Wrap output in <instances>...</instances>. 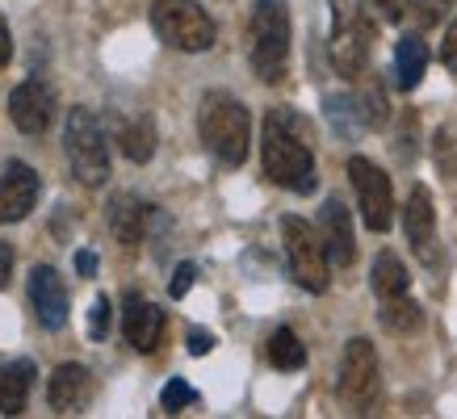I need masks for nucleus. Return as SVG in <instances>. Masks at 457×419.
<instances>
[{"instance_id":"nucleus-1","label":"nucleus","mask_w":457,"mask_h":419,"mask_svg":"<svg viewBox=\"0 0 457 419\" xmlns=\"http://www.w3.org/2000/svg\"><path fill=\"white\" fill-rule=\"evenodd\" d=\"M261 160L264 177L290 193H315V152H311V126L290 110V105H273L264 113V135H261Z\"/></svg>"},{"instance_id":"nucleus-2","label":"nucleus","mask_w":457,"mask_h":419,"mask_svg":"<svg viewBox=\"0 0 457 419\" xmlns=\"http://www.w3.org/2000/svg\"><path fill=\"white\" fill-rule=\"evenodd\" d=\"M378 38V17L374 0H332V38H328V55H332L336 76L361 80L374 55Z\"/></svg>"},{"instance_id":"nucleus-3","label":"nucleus","mask_w":457,"mask_h":419,"mask_svg":"<svg viewBox=\"0 0 457 419\" xmlns=\"http://www.w3.org/2000/svg\"><path fill=\"white\" fill-rule=\"evenodd\" d=\"M197 130L206 152L219 160L222 168H239L248 160V143H252V113L248 105L231 93H206L202 110H197Z\"/></svg>"},{"instance_id":"nucleus-4","label":"nucleus","mask_w":457,"mask_h":419,"mask_svg":"<svg viewBox=\"0 0 457 419\" xmlns=\"http://www.w3.org/2000/svg\"><path fill=\"white\" fill-rule=\"evenodd\" d=\"M248 63L256 71V80H286V68H290V4L286 0H256L252 4Z\"/></svg>"},{"instance_id":"nucleus-5","label":"nucleus","mask_w":457,"mask_h":419,"mask_svg":"<svg viewBox=\"0 0 457 419\" xmlns=\"http://www.w3.org/2000/svg\"><path fill=\"white\" fill-rule=\"evenodd\" d=\"M63 152H68V164L76 172V181L97 189L110 177V143H105V130H101L97 113L76 105L68 113V126H63Z\"/></svg>"},{"instance_id":"nucleus-6","label":"nucleus","mask_w":457,"mask_h":419,"mask_svg":"<svg viewBox=\"0 0 457 419\" xmlns=\"http://www.w3.org/2000/svg\"><path fill=\"white\" fill-rule=\"evenodd\" d=\"M281 243H286V260H290L294 281L303 285L306 293H323L328 290V273H332V256H328V243L315 226L298 218V214H286L281 218Z\"/></svg>"},{"instance_id":"nucleus-7","label":"nucleus","mask_w":457,"mask_h":419,"mask_svg":"<svg viewBox=\"0 0 457 419\" xmlns=\"http://www.w3.org/2000/svg\"><path fill=\"white\" fill-rule=\"evenodd\" d=\"M152 26L185 55H202L214 46V21L197 0H152Z\"/></svg>"},{"instance_id":"nucleus-8","label":"nucleus","mask_w":457,"mask_h":419,"mask_svg":"<svg viewBox=\"0 0 457 419\" xmlns=\"http://www.w3.org/2000/svg\"><path fill=\"white\" fill-rule=\"evenodd\" d=\"M336 394H340V403H345L353 415H370V407H374V398H378V352L365 335L348 340L345 357H340Z\"/></svg>"},{"instance_id":"nucleus-9","label":"nucleus","mask_w":457,"mask_h":419,"mask_svg":"<svg viewBox=\"0 0 457 419\" xmlns=\"http://www.w3.org/2000/svg\"><path fill=\"white\" fill-rule=\"evenodd\" d=\"M348 181L357 189V206H361V218L370 231H390L395 223V193H390V177L374 160H365V155H353L348 160Z\"/></svg>"},{"instance_id":"nucleus-10","label":"nucleus","mask_w":457,"mask_h":419,"mask_svg":"<svg viewBox=\"0 0 457 419\" xmlns=\"http://www.w3.org/2000/svg\"><path fill=\"white\" fill-rule=\"evenodd\" d=\"M9 113H13V126L21 135H46L51 122H55V93L46 80H26L13 88L9 97Z\"/></svg>"},{"instance_id":"nucleus-11","label":"nucleus","mask_w":457,"mask_h":419,"mask_svg":"<svg viewBox=\"0 0 457 419\" xmlns=\"http://www.w3.org/2000/svg\"><path fill=\"white\" fill-rule=\"evenodd\" d=\"M403 231H407V243H411V251H416L420 260L428 268H436V260H441V251H436V210H432V193L424 185H416L411 197H407Z\"/></svg>"},{"instance_id":"nucleus-12","label":"nucleus","mask_w":457,"mask_h":419,"mask_svg":"<svg viewBox=\"0 0 457 419\" xmlns=\"http://www.w3.org/2000/svg\"><path fill=\"white\" fill-rule=\"evenodd\" d=\"M42 193L38 172L21 160H9L0 172V223H21Z\"/></svg>"},{"instance_id":"nucleus-13","label":"nucleus","mask_w":457,"mask_h":419,"mask_svg":"<svg viewBox=\"0 0 457 419\" xmlns=\"http://www.w3.org/2000/svg\"><path fill=\"white\" fill-rule=\"evenodd\" d=\"M29 307L46 332H59L68 323V285L51 265H34L29 273Z\"/></svg>"},{"instance_id":"nucleus-14","label":"nucleus","mask_w":457,"mask_h":419,"mask_svg":"<svg viewBox=\"0 0 457 419\" xmlns=\"http://www.w3.org/2000/svg\"><path fill=\"white\" fill-rule=\"evenodd\" d=\"M93 374L84 369V365L68 361L59 365L55 374H51V382H46V403H51V411L55 415H80L84 407L93 403Z\"/></svg>"},{"instance_id":"nucleus-15","label":"nucleus","mask_w":457,"mask_h":419,"mask_svg":"<svg viewBox=\"0 0 457 419\" xmlns=\"http://www.w3.org/2000/svg\"><path fill=\"white\" fill-rule=\"evenodd\" d=\"M122 335L135 352H155L164 340V310L147 302L143 293H126L122 302Z\"/></svg>"},{"instance_id":"nucleus-16","label":"nucleus","mask_w":457,"mask_h":419,"mask_svg":"<svg viewBox=\"0 0 457 419\" xmlns=\"http://www.w3.org/2000/svg\"><path fill=\"white\" fill-rule=\"evenodd\" d=\"M319 235L328 243V256L332 265L348 268L357 260V235H353V218H348V206L340 197H328L323 210H319Z\"/></svg>"},{"instance_id":"nucleus-17","label":"nucleus","mask_w":457,"mask_h":419,"mask_svg":"<svg viewBox=\"0 0 457 419\" xmlns=\"http://www.w3.org/2000/svg\"><path fill=\"white\" fill-rule=\"evenodd\" d=\"M152 218H155V210L143 206L135 193H118L110 201V231L122 248H139L143 239H147V223Z\"/></svg>"},{"instance_id":"nucleus-18","label":"nucleus","mask_w":457,"mask_h":419,"mask_svg":"<svg viewBox=\"0 0 457 419\" xmlns=\"http://www.w3.org/2000/svg\"><path fill=\"white\" fill-rule=\"evenodd\" d=\"M34 390V365L29 361H9L0 365V415H21Z\"/></svg>"},{"instance_id":"nucleus-19","label":"nucleus","mask_w":457,"mask_h":419,"mask_svg":"<svg viewBox=\"0 0 457 419\" xmlns=\"http://www.w3.org/2000/svg\"><path fill=\"white\" fill-rule=\"evenodd\" d=\"M424 71H428V46L420 34H403L399 46H395V84H399L403 93H411L420 80H424Z\"/></svg>"},{"instance_id":"nucleus-20","label":"nucleus","mask_w":457,"mask_h":419,"mask_svg":"<svg viewBox=\"0 0 457 419\" xmlns=\"http://www.w3.org/2000/svg\"><path fill=\"white\" fill-rule=\"evenodd\" d=\"M118 147L130 164H147L155 155V126L152 118H122L118 122Z\"/></svg>"},{"instance_id":"nucleus-21","label":"nucleus","mask_w":457,"mask_h":419,"mask_svg":"<svg viewBox=\"0 0 457 419\" xmlns=\"http://www.w3.org/2000/svg\"><path fill=\"white\" fill-rule=\"evenodd\" d=\"M407 268H403V260L395 256V251H378L374 260V277H370V285H374L378 302H390V298H403L407 293Z\"/></svg>"},{"instance_id":"nucleus-22","label":"nucleus","mask_w":457,"mask_h":419,"mask_svg":"<svg viewBox=\"0 0 457 419\" xmlns=\"http://www.w3.org/2000/svg\"><path fill=\"white\" fill-rule=\"evenodd\" d=\"M378 319H382V327H386V332L411 335V332H420L424 315H420V307L411 302V293H403V298H390V302H382Z\"/></svg>"},{"instance_id":"nucleus-23","label":"nucleus","mask_w":457,"mask_h":419,"mask_svg":"<svg viewBox=\"0 0 457 419\" xmlns=\"http://www.w3.org/2000/svg\"><path fill=\"white\" fill-rule=\"evenodd\" d=\"M269 361H273V369H281V374H294V369H303V365H306L303 340H298L290 327H278V332L269 335Z\"/></svg>"},{"instance_id":"nucleus-24","label":"nucleus","mask_w":457,"mask_h":419,"mask_svg":"<svg viewBox=\"0 0 457 419\" xmlns=\"http://www.w3.org/2000/svg\"><path fill=\"white\" fill-rule=\"evenodd\" d=\"M323 113H328V122H332V130L340 139H357L361 130H365L357 97H328L323 101Z\"/></svg>"},{"instance_id":"nucleus-25","label":"nucleus","mask_w":457,"mask_h":419,"mask_svg":"<svg viewBox=\"0 0 457 419\" xmlns=\"http://www.w3.org/2000/svg\"><path fill=\"white\" fill-rule=\"evenodd\" d=\"M361 105V118H365V130H378V126H386L390 110H386V93H382V84H365V93L357 97Z\"/></svg>"},{"instance_id":"nucleus-26","label":"nucleus","mask_w":457,"mask_h":419,"mask_svg":"<svg viewBox=\"0 0 457 419\" xmlns=\"http://www.w3.org/2000/svg\"><path fill=\"white\" fill-rule=\"evenodd\" d=\"M432 155H436V168H441L449 181H457V130L441 126L436 139H432Z\"/></svg>"},{"instance_id":"nucleus-27","label":"nucleus","mask_w":457,"mask_h":419,"mask_svg":"<svg viewBox=\"0 0 457 419\" xmlns=\"http://www.w3.org/2000/svg\"><path fill=\"white\" fill-rule=\"evenodd\" d=\"M189 403H197V390L189 386V382L172 377V382L164 386V394H160V407H164V411H180V407H189Z\"/></svg>"},{"instance_id":"nucleus-28","label":"nucleus","mask_w":457,"mask_h":419,"mask_svg":"<svg viewBox=\"0 0 457 419\" xmlns=\"http://www.w3.org/2000/svg\"><path fill=\"white\" fill-rule=\"evenodd\" d=\"M110 319H113L110 298L97 293V298H93V310H88V335H93V340H105V335H110Z\"/></svg>"},{"instance_id":"nucleus-29","label":"nucleus","mask_w":457,"mask_h":419,"mask_svg":"<svg viewBox=\"0 0 457 419\" xmlns=\"http://www.w3.org/2000/svg\"><path fill=\"white\" fill-rule=\"evenodd\" d=\"M457 0H411V9H416V17H420V26H436L449 9H453Z\"/></svg>"},{"instance_id":"nucleus-30","label":"nucleus","mask_w":457,"mask_h":419,"mask_svg":"<svg viewBox=\"0 0 457 419\" xmlns=\"http://www.w3.org/2000/svg\"><path fill=\"white\" fill-rule=\"evenodd\" d=\"M194 277H197V268L185 260V265H177V273H172V281H168V293L172 298H185V293L194 290Z\"/></svg>"},{"instance_id":"nucleus-31","label":"nucleus","mask_w":457,"mask_h":419,"mask_svg":"<svg viewBox=\"0 0 457 419\" xmlns=\"http://www.w3.org/2000/svg\"><path fill=\"white\" fill-rule=\"evenodd\" d=\"M441 63L457 76V17L449 21V29H445V42H441Z\"/></svg>"},{"instance_id":"nucleus-32","label":"nucleus","mask_w":457,"mask_h":419,"mask_svg":"<svg viewBox=\"0 0 457 419\" xmlns=\"http://www.w3.org/2000/svg\"><path fill=\"white\" fill-rule=\"evenodd\" d=\"M374 9L382 13V21H403L407 9H411V0H374Z\"/></svg>"},{"instance_id":"nucleus-33","label":"nucleus","mask_w":457,"mask_h":419,"mask_svg":"<svg viewBox=\"0 0 457 419\" xmlns=\"http://www.w3.org/2000/svg\"><path fill=\"white\" fill-rule=\"evenodd\" d=\"M210 349H214V335L202 332V327H189V352H194V357H206Z\"/></svg>"},{"instance_id":"nucleus-34","label":"nucleus","mask_w":457,"mask_h":419,"mask_svg":"<svg viewBox=\"0 0 457 419\" xmlns=\"http://www.w3.org/2000/svg\"><path fill=\"white\" fill-rule=\"evenodd\" d=\"M9 277H13V248L0 239V290L9 285Z\"/></svg>"},{"instance_id":"nucleus-35","label":"nucleus","mask_w":457,"mask_h":419,"mask_svg":"<svg viewBox=\"0 0 457 419\" xmlns=\"http://www.w3.org/2000/svg\"><path fill=\"white\" fill-rule=\"evenodd\" d=\"M13 59V34H9V26H4V17H0V68Z\"/></svg>"},{"instance_id":"nucleus-36","label":"nucleus","mask_w":457,"mask_h":419,"mask_svg":"<svg viewBox=\"0 0 457 419\" xmlns=\"http://www.w3.org/2000/svg\"><path fill=\"white\" fill-rule=\"evenodd\" d=\"M76 268H80V277H93V273H97V256H93V251H80V256H76Z\"/></svg>"}]
</instances>
